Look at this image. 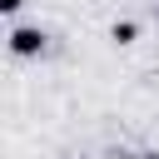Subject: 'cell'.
Segmentation results:
<instances>
[{"label":"cell","instance_id":"6da1fadb","mask_svg":"<svg viewBox=\"0 0 159 159\" xmlns=\"http://www.w3.org/2000/svg\"><path fill=\"white\" fill-rule=\"evenodd\" d=\"M10 50H15L20 60L40 55V50H45V30H35V25H15V30H10Z\"/></svg>","mask_w":159,"mask_h":159},{"label":"cell","instance_id":"3957f363","mask_svg":"<svg viewBox=\"0 0 159 159\" xmlns=\"http://www.w3.org/2000/svg\"><path fill=\"white\" fill-rule=\"evenodd\" d=\"M20 5H25V0H0V10H5V15H15Z\"/></svg>","mask_w":159,"mask_h":159},{"label":"cell","instance_id":"277c9868","mask_svg":"<svg viewBox=\"0 0 159 159\" xmlns=\"http://www.w3.org/2000/svg\"><path fill=\"white\" fill-rule=\"evenodd\" d=\"M134 159H159V149H149V154H134Z\"/></svg>","mask_w":159,"mask_h":159},{"label":"cell","instance_id":"7a4b0ae2","mask_svg":"<svg viewBox=\"0 0 159 159\" xmlns=\"http://www.w3.org/2000/svg\"><path fill=\"white\" fill-rule=\"evenodd\" d=\"M109 40H114V45H134V40H139V25H134V20H114V25H109Z\"/></svg>","mask_w":159,"mask_h":159}]
</instances>
